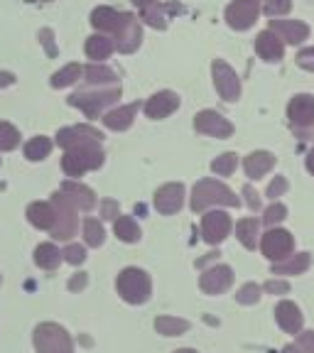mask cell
<instances>
[{"instance_id":"1","label":"cell","mask_w":314,"mask_h":353,"mask_svg":"<svg viewBox=\"0 0 314 353\" xmlns=\"http://www.w3.org/2000/svg\"><path fill=\"white\" fill-rule=\"evenodd\" d=\"M241 199L231 192L224 182L216 179H202L194 184L192 192V211H204L209 206H238Z\"/></svg>"},{"instance_id":"2","label":"cell","mask_w":314,"mask_h":353,"mask_svg":"<svg viewBox=\"0 0 314 353\" xmlns=\"http://www.w3.org/2000/svg\"><path fill=\"white\" fill-rule=\"evenodd\" d=\"M118 294L126 299L128 304H143L150 299V292H153V282H150V275L140 268H126V270L118 275Z\"/></svg>"},{"instance_id":"3","label":"cell","mask_w":314,"mask_h":353,"mask_svg":"<svg viewBox=\"0 0 314 353\" xmlns=\"http://www.w3.org/2000/svg\"><path fill=\"white\" fill-rule=\"evenodd\" d=\"M35 348L37 353H74L72 336L52 321H44L35 329Z\"/></svg>"},{"instance_id":"4","label":"cell","mask_w":314,"mask_h":353,"mask_svg":"<svg viewBox=\"0 0 314 353\" xmlns=\"http://www.w3.org/2000/svg\"><path fill=\"white\" fill-rule=\"evenodd\" d=\"M121 99V86H108L101 91H81V94L69 96V105H77L88 118H96L106 105L116 103Z\"/></svg>"},{"instance_id":"5","label":"cell","mask_w":314,"mask_h":353,"mask_svg":"<svg viewBox=\"0 0 314 353\" xmlns=\"http://www.w3.org/2000/svg\"><path fill=\"white\" fill-rule=\"evenodd\" d=\"M104 165V152H101L99 145H91V148H77V150H66L61 167L69 176H81L88 170H99Z\"/></svg>"},{"instance_id":"6","label":"cell","mask_w":314,"mask_h":353,"mask_svg":"<svg viewBox=\"0 0 314 353\" xmlns=\"http://www.w3.org/2000/svg\"><path fill=\"white\" fill-rule=\"evenodd\" d=\"M52 206H55V226L50 228L52 236L59 238V241L72 238L74 233H77V226H79L74 204L61 192H57L55 196H52Z\"/></svg>"},{"instance_id":"7","label":"cell","mask_w":314,"mask_h":353,"mask_svg":"<svg viewBox=\"0 0 314 353\" xmlns=\"http://www.w3.org/2000/svg\"><path fill=\"white\" fill-rule=\"evenodd\" d=\"M211 74H214V86H216V91H219L221 99L228 101V103L238 101V96H241V81H238V74L233 72L231 66H228L224 59H214Z\"/></svg>"},{"instance_id":"8","label":"cell","mask_w":314,"mask_h":353,"mask_svg":"<svg viewBox=\"0 0 314 353\" xmlns=\"http://www.w3.org/2000/svg\"><path fill=\"white\" fill-rule=\"evenodd\" d=\"M260 248H263L265 258L277 263V260H285L287 255L293 253L295 241L290 236V231H285V228H268V233L260 241Z\"/></svg>"},{"instance_id":"9","label":"cell","mask_w":314,"mask_h":353,"mask_svg":"<svg viewBox=\"0 0 314 353\" xmlns=\"http://www.w3.org/2000/svg\"><path fill=\"white\" fill-rule=\"evenodd\" d=\"M258 15H260V0H233L231 6L226 8L228 28L238 30V32L253 28V22L258 20Z\"/></svg>"},{"instance_id":"10","label":"cell","mask_w":314,"mask_h":353,"mask_svg":"<svg viewBox=\"0 0 314 353\" xmlns=\"http://www.w3.org/2000/svg\"><path fill=\"white\" fill-rule=\"evenodd\" d=\"M101 135L96 128L91 125H74V128H64V130L57 132V145L64 150H77V148H91V145L101 143Z\"/></svg>"},{"instance_id":"11","label":"cell","mask_w":314,"mask_h":353,"mask_svg":"<svg viewBox=\"0 0 314 353\" xmlns=\"http://www.w3.org/2000/svg\"><path fill=\"white\" fill-rule=\"evenodd\" d=\"M194 128H197V132H204V135H211V138H219V140L233 135V125L221 113H216V110H202V113H197Z\"/></svg>"},{"instance_id":"12","label":"cell","mask_w":314,"mask_h":353,"mask_svg":"<svg viewBox=\"0 0 314 353\" xmlns=\"http://www.w3.org/2000/svg\"><path fill=\"white\" fill-rule=\"evenodd\" d=\"M110 39H113V47H118V52H123V54H130V52L138 50L140 39H143V30H140L138 17L133 15V12H128L123 28L118 30Z\"/></svg>"},{"instance_id":"13","label":"cell","mask_w":314,"mask_h":353,"mask_svg":"<svg viewBox=\"0 0 314 353\" xmlns=\"http://www.w3.org/2000/svg\"><path fill=\"white\" fill-rule=\"evenodd\" d=\"M231 233V216L226 211H209L202 221V236L206 243L216 245Z\"/></svg>"},{"instance_id":"14","label":"cell","mask_w":314,"mask_h":353,"mask_svg":"<svg viewBox=\"0 0 314 353\" xmlns=\"http://www.w3.org/2000/svg\"><path fill=\"white\" fill-rule=\"evenodd\" d=\"M182 204H184V184L172 182L155 192V209L160 211V214L165 216L177 214V211L182 209Z\"/></svg>"},{"instance_id":"15","label":"cell","mask_w":314,"mask_h":353,"mask_svg":"<svg viewBox=\"0 0 314 353\" xmlns=\"http://www.w3.org/2000/svg\"><path fill=\"white\" fill-rule=\"evenodd\" d=\"M231 282H233L231 268H228V265H214V268L202 272L199 285H202V290H204L206 294H221L231 287Z\"/></svg>"},{"instance_id":"16","label":"cell","mask_w":314,"mask_h":353,"mask_svg":"<svg viewBox=\"0 0 314 353\" xmlns=\"http://www.w3.org/2000/svg\"><path fill=\"white\" fill-rule=\"evenodd\" d=\"M287 118L295 128H312L314 125V96L300 94L287 103Z\"/></svg>"},{"instance_id":"17","label":"cell","mask_w":314,"mask_h":353,"mask_svg":"<svg viewBox=\"0 0 314 353\" xmlns=\"http://www.w3.org/2000/svg\"><path fill=\"white\" fill-rule=\"evenodd\" d=\"M271 32L280 37V42L287 44H302L309 37V28L300 20H271Z\"/></svg>"},{"instance_id":"18","label":"cell","mask_w":314,"mask_h":353,"mask_svg":"<svg viewBox=\"0 0 314 353\" xmlns=\"http://www.w3.org/2000/svg\"><path fill=\"white\" fill-rule=\"evenodd\" d=\"M177 108H179V96L172 94V91H160V94H155L153 99L145 103V113H148V118H153V121H162V118L172 116Z\"/></svg>"},{"instance_id":"19","label":"cell","mask_w":314,"mask_h":353,"mask_svg":"<svg viewBox=\"0 0 314 353\" xmlns=\"http://www.w3.org/2000/svg\"><path fill=\"white\" fill-rule=\"evenodd\" d=\"M61 194H64L69 201L74 204V209H81V211H91L96 206V194L91 192L88 187H84V184H79V182H64L61 184V189H59Z\"/></svg>"},{"instance_id":"20","label":"cell","mask_w":314,"mask_h":353,"mask_svg":"<svg viewBox=\"0 0 314 353\" xmlns=\"http://www.w3.org/2000/svg\"><path fill=\"white\" fill-rule=\"evenodd\" d=\"M255 52L260 54V59L265 61H280L282 54H285V44L280 42L275 32L271 30H263V32L255 37Z\"/></svg>"},{"instance_id":"21","label":"cell","mask_w":314,"mask_h":353,"mask_svg":"<svg viewBox=\"0 0 314 353\" xmlns=\"http://www.w3.org/2000/svg\"><path fill=\"white\" fill-rule=\"evenodd\" d=\"M275 319L287 334H300L304 324V316H302V312H300V307L295 302H287V299L275 307Z\"/></svg>"},{"instance_id":"22","label":"cell","mask_w":314,"mask_h":353,"mask_svg":"<svg viewBox=\"0 0 314 353\" xmlns=\"http://www.w3.org/2000/svg\"><path fill=\"white\" fill-rule=\"evenodd\" d=\"M128 12H118L113 8H96L91 12V25L101 32H113L116 34L118 30L123 28V22H126Z\"/></svg>"},{"instance_id":"23","label":"cell","mask_w":314,"mask_h":353,"mask_svg":"<svg viewBox=\"0 0 314 353\" xmlns=\"http://www.w3.org/2000/svg\"><path fill=\"white\" fill-rule=\"evenodd\" d=\"M273 167H275V157H273L271 152H265V150L251 152L248 157L243 160V170H246V174H248L251 179H260V176L268 174Z\"/></svg>"},{"instance_id":"24","label":"cell","mask_w":314,"mask_h":353,"mask_svg":"<svg viewBox=\"0 0 314 353\" xmlns=\"http://www.w3.org/2000/svg\"><path fill=\"white\" fill-rule=\"evenodd\" d=\"M138 108H140L138 103H128L116 110H110V113L104 116V125L110 128V130H128V128L133 125V118H135Z\"/></svg>"},{"instance_id":"25","label":"cell","mask_w":314,"mask_h":353,"mask_svg":"<svg viewBox=\"0 0 314 353\" xmlns=\"http://www.w3.org/2000/svg\"><path fill=\"white\" fill-rule=\"evenodd\" d=\"M28 221L35 228L50 231L55 226V206L47 204V201H35V204L28 206Z\"/></svg>"},{"instance_id":"26","label":"cell","mask_w":314,"mask_h":353,"mask_svg":"<svg viewBox=\"0 0 314 353\" xmlns=\"http://www.w3.org/2000/svg\"><path fill=\"white\" fill-rule=\"evenodd\" d=\"M312 258L309 253H297V255H287L285 260H277L273 265V275H302L309 268Z\"/></svg>"},{"instance_id":"27","label":"cell","mask_w":314,"mask_h":353,"mask_svg":"<svg viewBox=\"0 0 314 353\" xmlns=\"http://www.w3.org/2000/svg\"><path fill=\"white\" fill-rule=\"evenodd\" d=\"M110 52H113V39L106 37V34H94V37L86 39V54H88V59H94V61L108 59Z\"/></svg>"},{"instance_id":"28","label":"cell","mask_w":314,"mask_h":353,"mask_svg":"<svg viewBox=\"0 0 314 353\" xmlns=\"http://www.w3.org/2000/svg\"><path fill=\"white\" fill-rule=\"evenodd\" d=\"M35 263H37L39 268H44V270H55L57 265L61 263L59 248H57L55 243H42V245H37V250H35Z\"/></svg>"},{"instance_id":"29","label":"cell","mask_w":314,"mask_h":353,"mask_svg":"<svg viewBox=\"0 0 314 353\" xmlns=\"http://www.w3.org/2000/svg\"><path fill=\"white\" fill-rule=\"evenodd\" d=\"M258 231H260V223L255 219H241L236 223V238L248 250L255 248V243H258Z\"/></svg>"},{"instance_id":"30","label":"cell","mask_w":314,"mask_h":353,"mask_svg":"<svg viewBox=\"0 0 314 353\" xmlns=\"http://www.w3.org/2000/svg\"><path fill=\"white\" fill-rule=\"evenodd\" d=\"M84 77H86V83H91V86H118L116 81V74L110 72L108 66H101V64H91L84 69Z\"/></svg>"},{"instance_id":"31","label":"cell","mask_w":314,"mask_h":353,"mask_svg":"<svg viewBox=\"0 0 314 353\" xmlns=\"http://www.w3.org/2000/svg\"><path fill=\"white\" fill-rule=\"evenodd\" d=\"M155 329L162 336H182L184 331H189V321L177 319V316H157L155 319Z\"/></svg>"},{"instance_id":"32","label":"cell","mask_w":314,"mask_h":353,"mask_svg":"<svg viewBox=\"0 0 314 353\" xmlns=\"http://www.w3.org/2000/svg\"><path fill=\"white\" fill-rule=\"evenodd\" d=\"M113 228H116V236L121 238L123 243L140 241V228H138V223L130 219V216H118L116 223H113Z\"/></svg>"},{"instance_id":"33","label":"cell","mask_w":314,"mask_h":353,"mask_svg":"<svg viewBox=\"0 0 314 353\" xmlns=\"http://www.w3.org/2000/svg\"><path fill=\"white\" fill-rule=\"evenodd\" d=\"M50 152H52V140L44 138V135H39V138H32L28 145H25V157H28L30 162L44 160V157H47Z\"/></svg>"},{"instance_id":"34","label":"cell","mask_w":314,"mask_h":353,"mask_svg":"<svg viewBox=\"0 0 314 353\" xmlns=\"http://www.w3.org/2000/svg\"><path fill=\"white\" fill-rule=\"evenodd\" d=\"M84 238H86V243L91 245V248H99V245H104V241H106L104 226H101L96 219H86V221H84Z\"/></svg>"},{"instance_id":"35","label":"cell","mask_w":314,"mask_h":353,"mask_svg":"<svg viewBox=\"0 0 314 353\" xmlns=\"http://www.w3.org/2000/svg\"><path fill=\"white\" fill-rule=\"evenodd\" d=\"M84 74V69L79 64H66L61 72H57L55 77H52V86L55 88H64V86H72L74 81H77L79 77Z\"/></svg>"},{"instance_id":"36","label":"cell","mask_w":314,"mask_h":353,"mask_svg":"<svg viewBox=\"0 0 314 353\" xmlns=\"http://www.w3.org/2000/svg\"><path fill=\"white\" fill-rule=\"evenodd\" d=\"M20 145V132L15 125L0 121V150H15Z\"/></svg>"},{"instance_id":"37","label":"cell","mask_w":314,"mask_h":353,"mask_svg":"<svg viewBox=\"0 0 314 353\" xmlns=\"http://www.w3.org/2000/svg\"><path fill=\"white\" fill-rule=\"evenodd\" d=\"M233 170H236V154H233V152L221 154V157H216V160L211 162V172H214V174H219V176L233 174Z\"/></svg>"},{"instance_id":"38","label":"cell","mask_w":314,"mask_h":353,"mask_svg":"<svg viewBox=\"0 0 314 353\" xmlns=\"http://www.w3.org/2000/svg\"><path fill=\"white\" fill-rule=\"evenodd\" d=\"M290 8H293V3L290 0H265V6H263V10H265V15L268 17H280V15H287L290 12Z\"/></svg>"},{"instance_id":"39","label":"cell","mask_w":314,"mask_h":353,"mask_svg":"<svg viewBox=\"0 0 314 353\" xmlns=\"http://www.w3.org/2000/svg\"><path fill=\"white\" fill-rule=\"evenodd\" d=\"M285 216H287V209H285V204H280V201H275V204L271 206V209L265 211V216H263V223L268 228H273L275 223H280V221H285Z\"/></svg>"},{"instance_id":"40","label":"cell","mask_w":314,"mask_h":353,"mask_svg":"<svg viewBox=\"0 0 314 353\" xmlns=\"http://www.w3.org/2000/svg\"><path fill=\"white\" fill-rule=\"evenodd\" d=\"M236 299L241 304H255L260 299V287L255 282H248V285H243L241 290L236 292Z\"/></svg>"},{"instance_id":"41","label":"cell","mask_w":314,"mask_h":353,"mask_svg":"<svg viewBox=\"0 0 314 353\" xmlns=\"http://www.w3.org/2000/svg\"><path fill=\"white\" fill-rule=\"evenodd\" d=\"M143 20H148V25H153V28H157V30H165V25H167L160 6H153V8H148V10H143Z\"/></svg>"},{"instance_id":"42","label":"cell","mask_w":314,"mask_h":353,"mask_svg":"<svg viewBox=\"0 0 314 353\" xmlns=\"http://www.w3.org/2000/svg\"><path fill=\"white\" fill-rule=\"evenodd\" d=\"M61 258L72 265H81L84 260H86V250H84L81 245H69V248L61 250Z\"/></svg>"},{"instance_id":"43","label":"cell","mask_w":314,"mask_h":353,"mask_svg":"<svg viewBox=\"0 0 314 353\" xmlns=\"http://www.w3.org/2000/svg\"><path fill=\"white\" fill-rule=\"evenodd\" d=\"M297 348L300 353H314V331H300Z\"/></svg>"},{"instance_id":"44","label":"cell","mask_w":314,"mask_h":353,"mask_svg":"<svg viewBox=\"0 0 314 353\" xmlns=\"http://www.w3.org/2000/svg\"><path fill=\"white\" fill-rule=\"evenodd\" d=\"M285 192H287V179L285 176H275L271 182V187H268V196L275 201V196H282Z\"/></svg>"},{"instance_id":"45","label":"cell","mask_w":314,"mask_h":353,"mask_svg":"<svg viewBox=\"0 0 314 353\" xmlns=\"http://www.w3.org/2000/svg\"><path fill=\"white\" fill-rule=\"evenodd\" d=\"M297 64L307 72H314V47H307L297 54Z\"/></svg>"},{"instance_id":"46","label":"cell","mask_w":314,"mask_h":353,"mask_svg":"<svg viewBox=\"0 0 314 353\" xmlns=\"http://www.w3.org/2000/svg\"><path fill=\"white\" fill-rule=\"evenodd\" d=\"M265 292H271V294H285L290 292V285L282 280H271L268 285H265Z\"/></svg>"},{"instance_id":"47","label":"cell","mask_w":314,"mask_h":353,"mask_svg":"<svg viewBox=\"0 0 314 353\" xmlns=\"http://www.w3.org/2000/svg\"><path fill=\"white\" fill-rule=\"evenodd\" d=\"M243 194L248 196V206H251V211H258V209H260V199H258V194L253 192V187H243Z\"/></svg>"},{"instance_id":"48","label":"cell","mask_w":314,"mask_h":353,"mask_svg":"<svg viewBox=\"0 0 314 353\" xmlns=\"http://www.w3.org/2000/svg\"><path fill=\"white\" fill-rule=\"evenodd\" d=\"M84 285H86V275H84V272H79L77 277L69 280V290H81Z\"/></svg>"},{"instance_id":"49","label":"cell","mask_w":314,"mask_h":353,"mask_svg":"<svg viewBox=\"0 0 314 353\" xmlns=\"http://www.w3.org/2000/svg\"><path fill=\"white\" fill-rule=\"evenodd\" d=\"M39 37H42V42L47 44L50 54H55V47H52V30H42V32H39Z\"/></svg>"},{"instance_id":"50","label":"cell","mask_w":314,"mask_h":353,"mask_svg":"<svg viewBox=\"0 0 314 353\" xmlns=\"http://www.w3.org/2000/svg\"><path fill=\"white\" fill-rule=\"evenodd\" d=\"M15 83V77L10 72H0V86H12Z\"/></svg>"},{"instance_id":"51","label":"cell","mask_w":314,"mask_h":353,"mask_svg":"<svg viewBox=\"0 0 314 353\" xmlns=\"http://www.w3.org/2000/svg\"><path fill=\"white\" fill-rule=\"evenodd\" d=\"M104 211H106V219H116V204H113V201H106L104 204Z\"/></svg>"},{"instance_id":"52","label":"cell","mask_w":314,"mask_h":353,"mask_svg":"<svg viewBox=\"0 0 314 353\" xmlns=\"http://www.w3.org/2000/svg\"><path fill=\"white\" fill-rule=\"evenodd\" d=\"M135 6L140 8V10H148V8H153V6H157V0H133Z\"/></svg>"},{"instance_id":"53","label":"cell","mask_w":314,"mask_h":353,"mask_svg":"<svg viewBox=\"0 0 314 353\" xmlns=\"http://www.w3.org/2000/svg\"><path fill=\"white\" fill-rule=\"evenodd\" d=\"M307 170H309V172H312V174H314V150H312V152L307 154Z\"/></svg>"},{"instance_id":"54","label":"cell","mask_w":314,"mask_h":353,"mask_svg":"<svg viewBox=\"0 0 314 353\" xmlns=\"http://www.w3.org/2000/svg\"><path fill=\"white\" fill-rule=\"evenodd\" d=\"M282 353H300V348H297V346H293V343H290V346H285V348H282Z\"/></svg>"},{"instance_id":"55","label":"cell","mask_w":314,"mask_h":353,"mask_svg":"<svg viewBox=\"0 0 314 353\" xmlns=\"http://www.w3.org/2000/svg\"><path fill=\"white\" fill-rule=\"evenodd\" d=\"M175 353H197V351H192V348H182V351H175Z\"/></svg>"},{"instance_id":"56","label":"cell","mask_w":314,"mask_h":353,"mask_svg":"<svg viewBox=\"0 0 314 353\" xmlns=\"http://www.w3.org/2000/svg\"><path fill=\"white\" fill-rule=\"evenodd\" d=\"M42 3H50V0H42Z\"/></svg>"}]
</instances>
